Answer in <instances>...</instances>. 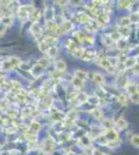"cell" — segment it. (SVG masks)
I'll use <instances>...</instances> for the list:
<instances>
[{
    "label": "cell",
    "instance_id": "obj_1",
    "mask_svg": "<svg viewBox=\"0 0 139 155\" xmlns=\"http://www.w3.org/2000/svg\"><path fill=\"white\" fill-rule=\"evenodd\" d=\"M106 138L109 141H111V142H115V141L118 140V133L116 132L115 129L110 128V129H107V131H106Z\"/></svg>",
    "mask_w": 139,
    "mask_h": 155
},
{
    "label": "cell",
    "instance_id": "obj_2",
    "mask_svg": "<svg viewBox=\"0 0 139 155\" xmlns=\"http://www.w3.org/2000/svg\"><path fill=\"white\" fill-rule=\"evenodd\" d=\"M55 68H56V71H58V72H63L67 69V64H65L64 61L58 60L55 63Z\"/></svg>",
    "mask_w": 139,
    "mask_h": 155
},
{
    "label": "cell",
    "instance_id": "obj_3",
    "mask_svg": "<svg viewBox=\"0 0 139 155\" xmlns=\"http://www.w3.org/2000/svg\"><path fill=\"white\" fill-rule=\"evenodd\" d=\"M108 20H109V16L106 13H103V14H101V15H99V17H98V23L103 25V24L107 23Z\"/></svg>",
    "mask_w": 139,
    "mask_h": 155
},
{
    "label": "cell",
    "instance_id": "obj_4",
    "mask_svg": "<svg viewBox=\"0 0 139 155\" xmlns=\"http://www.w3.org/2000/svg\"><path fill=\"white\" fill-rule=\"evenodd\" d=\"M93 80H95V82L98 83V84H103V83H104L103 75H102L101 73H99V72L93 73Z\"/></svg>",
    "mask_w": 139,
    "mask_h": 155
},
{
    "label": "cell",
    "instance_id": "obj_5",
    "mask_svg": "<svg viewBox=\"0 0 139 155\" xmlns=\"http://www.w3.org/2000/svg\"><path fill=\"white\" fill-rule=\"evenodd\" d=\"M72 84H73V86L76 87V88H81V87L83 86V81H81L80 79L75 77L72 80Z\"/></svg>",
    "mask_w": 139,
    "mask_h": 155
},
{
    "label": "cell",
    "instance_id": "obj_6",
    "mask_svg": "<svg viewBox=\"0 0 139 155\" xmlns=\"http://www.w3.org/2000/svg\"><path fill=\"white\" fill-rule=\"evenodd\" d=\"M116 125L119 127V129H126V128L128 127V122L125 119H119L116 122Z\"/></svg>",
    "mask_w": 139,
    "mask_h": 155
},
{
    "label": "cell",
    "instance_id": "obj_7",
    "mask_svg": "<svg viewBox=\"0 0 139 155\" xmlns=\"http://www.w3.org/2000/svg\"><path fill=\"white\" fill-rule=\"evenodd\" d=\"M101 64H102V66L104 67L105 69H111V67H112V65H111V63H110V61H109V59H102L101 60Z\"/></svg>",
    "mask_w": 139,
    "mask_h": 155
},
{
    "label": "cell",
    "instance_id": "obj_8",
    "mask_svg": "<svg viewBox=\"0 0 139 155\" xmlns=\"http://www.w3.org/2000/svg\"><path fill=\"white\" fill-rule=\"evenodd\" d=\"M86 75H87V73L85 72V71H82V70H76V72H75V77L80 79L81 81H84Z\"/></svg>",
    "mask_w": 139,
    "mask_h": 155
},
{
    "label": "cell",
    "instance_id": "obj_9",
    "mask_svg": "<svg viewBox=\"0 0 139 155\" xmlns=\"http://www.w3.org/2000/svg\"><path fill=\"white\" fill-rule=\"evenodd\" d=\"M57 52H58V49H57V47L55 46H52L50 47V48L48 49V54L50 57H54L57 55Z\"/></svg>",
    "mask_w": 139,
    "mask_h": 155
},
{
    "label": "cell",
    "instance_id": "obj_10",
    "mask_svg": "<svg viewBox=\"0 0 139 155\" xmlns=\"http://www.w3.org/2000/svg\"><path fill=\"white\" fill-rule=\"evenodd\" d=\"M9 65H11V67H16L18 66V65H20V60L18 58H16V57H13V58H11L9 60Z\"/></svg>",
    "mask_w": 139,
    "mask_h": 155
},
{
    "label": "cell",
    "instance_id": "obj_11",
    "mask_svg": "<svg viewBox=\"0 0 139 155\" xmlns=\"http://www.w3.org/2000/svg\"><path fill=\"white\" fill-rule=\"evenodd\" d=\"M131 144H132L134 147L139 148V136H137V134L133 136L132 138H131Z\"/></svg>",
    "mask_w": 139,
    "mask_h": 155
},
{
    "label": "cell",
    "instance_id": "obj_12",
    "mask_svg": "<svg viewBox=\"0 0 139 155\" xmlns=\"http://www.w3.org/2000/svg\"><path fill=\"white\" fill-rule=\"evenodd\" d=\"M135 58H129V59H127L126 61H125V65H126V67H132V66H134L135 64H136V62H135Z\"/></svg>",
    "mask_w": 139,
    "mask_h": 155
},
{
    "label": "cell",
    "instance_id": "obj_13",
    "mask_svg": "<svg viewBox=\"0 0 139 155\" xmlns=\"http://www.w3.org/2000/svg\"><path fill=\"white\" fill-rule=\"evenodd\" d=\"M130 23H131L130 18H122V21L119 22L120 26H122V27H128V26L130 25Z\"/></svg>",
    "mask_w": 139,
    "mask_h": 155
},
{
    "label": "cell",
    "instance_id": "obj_14",
    "mask_svg": "<svg viewBox=\"0 0 139 155\" xmlns=\"http://www.w3.org/2000/svg\"><path fill=\"white\" fill-rule=\"evenodd\" d=\"M83 50H82V48H77L76 50L73 52V55H74L75 57H81V56H83Z\"/></svg>",
    "mask_w": 139,
    "mask_h": 155
},
{
    "label": "cell",
    "instance_id": "obj_15",
    "mask_svg": "<svg viewBox=\"0 0 139 155\" xmlns=\"http://www.w3.org/2000/svg\"><path fill=\"white\" fill-rule=\"evenodd\" d=\"M67 49L71 50L72 52H74V51L77 49V47L75 46V42H73V40H67Z\"/></svg>",
    "mask_w": 139,
    "mask_h": 155
},
{
    "label": "cell",
    "instance_id": "obj_16",
    "mask_svg": "<svg viewBox=\"0 0 139 155\" xmlns=\"http://www.w3.org/2000/svg\"><path fill=\"white\" fill-rule=\"evenodd\" d=\"M103 40L105 42L106 46H110V44H111L112 42H113V39H112L111 36H107V35L103 36Z\"/></svg>",
    "mask_w": 139,
    "mask_h": 155
},
{
    "label": "cell",
    "instance_id": "obj_17",
    "mask_svg": "<svg viewBox=\"0 0 139 155\" xmlns=\"http://www.w3.org/2000/svg\"><path fill=\"white\" fill-rule=\"evenodd\" d=\"M130 20H131V22H138V20H139V14L137 13H133L132 15L130 16Z\"/></svg>",
    "mask_w": 139,
    "mask_h": 155
},
{
    "label": "cell",
    "instance_id": "obj_18",
    "mask_svg": "<svg viewBox=\"0 0 139 155\" xmlns=\"http://www.w3.org/2000/svg\"><path fill=\"white\" fill-rule=\"evenodd\" d=\"M31 31L33 32H40V26H38V22H34L31 26Z\"/></svg>",
    "mask_w": 139,
    "mask_h": 155
},
{
    "label": "cell",
    "instance_id": "obj_19",
    "mask_svg": "<svg viewBox=\"0 0 139 155\" xmlns=\"http://www.w3.org/2000/svg\"><path fill=\"white\" fill-rule=\"evenodd\" d=\"M38 49H40L42 52H46V50H48V44L46 42H41L40 46H38Z\"/></svg>",
    "mask_w": 139,
    "mask_h": 155
},
{
    "label": "cell",
    "instance_id": "obj_20",
    "mask_svg": "<svg viewBox=\"0 0 139 155\" xmlns=\"http://www.w3.org/2000/svg\"><path fill=\"white\" fill-rule=\"evenodd\" d=\"M54 42H55V38L53 37V36H48V37H46V39H45V42H46L47 44H50Z\"/></svg>",
    "mask_w": 139,
    "mask_h": 155
},
{
    "label": "cell",
    "instance_id": "obj_21",
    "mask_svg": "<svg viewBox=\"0 0 139 155\" xmlns=\"http://www.w3.org/2000/svg\"><path fill=\"white\" fill-rule=\"evenodd\" d=\"M72 28V23L71 22H64V24H63V29L64 30H70Z\"/></svg>",
    "mask_w": 139,
    "mask_h": 155
},
{
    "label": "cell",
    "instance_id": "obj_22",
    "mask_svg": "<svg viewBox=\"0 0 139 155\" xmlns=\"http://www.w3.org/2000/svg\"><path fill=\"white\" fill-rule=\"evenodd\" d=\"M40 127H41V125L38 123V122H33V123L31 124V128L33 130H35V131H38V130L40 129Z\"/></svg>",
    "mask_w": 139,
    "mask_h": 155
},
{
    "label": "cell",
    "instance_id": "obj_23",
    "mask_svg": "<svg viewBox=\"0 0 139 155\" xmlns=\"http://www.w3.org/2000/svg\"><path fill=\"white\" fill-rule=\"evenodd\" d=\"M12 23V18L11 17H7L3 19V24H5V25H9V24Z\"/></svg>",
    "mask_w": 139,
    "mask_h": 155
},
{
    "label": "cell",
    "instance_id": "obj_24",
    "mask_svg": "<svg viewBox=\"0 0 139 155\" xmlns=\"http://www.w3.org/2000/svg\"><path fill=\"white\" fill-rule=\"evenodd\" d=\"M128 4L130 5V2H129V1H125V2H119V6H122V7L128 6Z\"/></svg>",
    "mask_w": 139,
    "mask_h": 155
},
{
    "label": "cell",
    "instance_id": "obj_25",
    "mask_svg": "<svg viewBox=\"0 0 139 155\" xmlns=\"http://www.w3.org/2000/svg\"><path fill=\"white\" fill-rule=\"evenodd\" d=\"M93 155H105L104 154L102 151H100V150H96L95 152H93Z\"/></svg>",
    "mask_w": 139,
    "mask_h": 155
}]
</instances>
